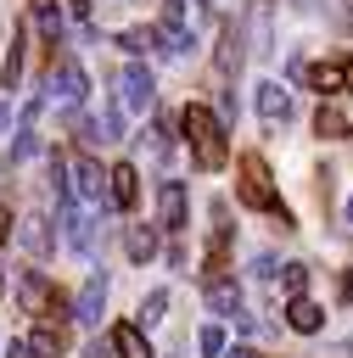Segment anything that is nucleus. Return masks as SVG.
Returning <instances> with one entry per match:
<instances>
[{"label": "nucleus", "mask_w": 353, "mask_h": 358, "mask_svg": "<svg viewBox=\"0 0 353 358\" xmlns=\"http://www.w3.org/2000/svg\"><path fill=\"white\" fill-rule=\"evenodd\" d=\"M219 358H258V352H252V347H224Z\"/></svg>", "instance_id": "31"}, {"label": "nucleus", "mask_w": 353, "mask_h": 358, "mask_svg": "<svg viewBox=\"0 0 353 358\" xmlns=\"http://www.w3.org/2000/svg\"><path fill=\"white\" fill-rule=\"evenodd\" d=\"M342 296H353V268H347V274H342Z\"/></svg>", "instance_id": "34"}, {"label": "nucleus", "mask_w": 353, "mask_h": 358, "mask_svg": "<svg viewBox=\"0 0 353 358\" xmlns=\"http://www.w3.org/2000/svg\"><path fill=\"white\" fill-rule=\"evenodd\" d=\"M112 352H118V358H157L151 341L140 336V324H118V330H112Z\"/></svg>", "instance_id": "17"}, {"label": "nucleus", "mask_w": 353, "mask_h": 358, "mask_svg": "<svg viewBox=\"0 0 353 358\" xmlns=\"http://www.w3.org/2000/svg\"><path fill=\"white\" fill-rule=\"evenodd\" d=\"M162 308H168V291H151V296L140 302V324H157V319H162Z\"/></svg>", "instance_id": "25"}, {"label": "nucleus", "mask_w": 353, "mask_h": 358, "mask_svg": "<svg viewBox=\"0 0 353 358\" xmlns=\"http://www.w3.org/2000/svg\"><path fill=\"white\" fill-rule=\"evenodd\" d=\"M50 291H56V285H50V280H45L39 268H28V274H22V291H17V296H22V308H28V313H45V308H50Z\"/></svg>", "instance_id": "15"}, {"label": "nucleus", "mask_w": 353, "mask_h": 358, "mask_svg": "<svg viewBox=\"0 0 353 358\" xmlns=\"http://www.w3.org/2000/svg\"><path fill=\"white\" fill-rule=\"evenodd\" d=\"M106 201H112V207H123V213L140 201V179H134V168H129V162L106 168Z\"/></svg>", "instance_id": "6"}, {"label": "nucleus", "mask_w": 353, "mask_h": 358, "mask_svg": "<svg viewBox=\"0 0 353 358\" xmlns=\"http://www.w3.org/2000/svg\"><path fill=\"white\" fill-rule=\"evenodd\" d=\"M179 129H185V140H191V157H196V168L202 173H213V168H224V157H230V145H224V123H219V112H207V106H185L179 112Z\"/></svg>", "instance_id": "1"}, {"label": "nucleus", "mask_w": 353, "mask_h": 358, "mask_svg": "<svg viewBox=\"0 0 353 358\" xmlns=\"http://www.w3.org/2000/svg\"><path fill=\"white\" fill-rule=\"evenodd\" d=\"M342 90H347V95H353V56H347V62H342Z\"/></svg>", "instance_id": "30"}, {"label": "nucleus", "mask_w": 353, "mask_h": 358, "mask_svg": "<svg viewBox=\"0 0 353 358\" xmlns=\"http://www.w3.org/2000/svg\"><path fill=\"white\" fill-rule=\"evenodd\" d=\"M28 352H34V358H62V352H67V336H62V324H50V319H45V324L28 336Z\"/></svg>", "instance_id": "16"}, {"label": "nucleus", "mask_w": 353, "mask_h": 358, "mask_svg": "<svg viewBox=\"0 0 353 358\" xmlns=\"http://www.w3.org/2000/svg\"><path fill=\"white\" fill-rule=\"evenodd\" d=\"M34 151H39V134H34V123H22L17 140H11V162H28Z\"/></svg>", "instance_id": "23"}, {"label": "nucleus", "mask_w": 353, "mask_h": 358, "mask_svg": "<svg viewBox=\"0 0 353 358\" xmlns=\"http://www.w3.org/2000/svg\"><path fill=\"white\" fill-rule=\"evenodd\" d=\"M50 95H62V101H84V95H90V78H84V67H78L73 56H62V62L50 67Z\"/></svg>", "instance_id": "5"}, {"label": "nucleus", "mask_w": 353, "mask_h": 358, "mask_svg": "<svg viewBox=\"0 0 353 358\" xmlns=\"http://www.w3.org/2000/svg\"><path fill=\"white\" fill-rule=\"evenodd\" d=\"M0 129H6V106H0Z\"/></svg>", "instance_id": "37"}, {"label": "nucleus", "mask_w": 353, "mask_h": 358, "mask_svg": "<svg viewBox=\"0 0 353 358\" xmlns=\"http://www.w3.org/2000/svg\"><path fill=\"white\" fill-rule=\"evenodd\" d=\"M207 308L213 313H235L241 308V285L230 274H207Z\"/></svg>", "instance_id": "12"}, {"label": "nucleus", "mask_w": 353, "mask_h": 358, "mask_svg": "<svg viewBox=\"0 0 353 358\" xmlns=\"http://www.w3.org/2000/svg\"><path fill=\"white\" fill-rule=\"evenodd\" d=\"M34 22H39L45 45H56V39H62V11H56V0H34Z\"/></svg>", "instance_id": "20"}, {"label": "nucleus", "mask_w": 353, "mask_h": 358, "mask_svg": "<svg viewBox=\"0 0 353 358\" xmlns=\"http://www.w3.org/2000/svg\"><path fill=\"white\" fill-rule=\"evenodd\" d=\"M11 241V207H0V246Z\"/></svg>", "instance_id": "28"}, {"label": "nucleus", "mask_w": 353, "mask_h": 358, "mask_svg": "<svg viewBox=\"0 0 353 358\" xmlns=\"http://www.w3.org/2000/svg\"><path fill=\"white\" fill-rule=\"evenodd\" d=\"M6 358H34V352H28V341H11V352H6Z\"/></svg>", "instance_id": "33"}, {"label": "nucleus", "mask_w": 353, "mask_h": 358, "mask_svg": "<svg viewBox=\"0 0 353 358\" xmlns=\"http://www.w3.org/2000/svg\"><path fill=\"white\" fill-rule=\"evenodd\" d=\"M247 39H241V28L235 22H224V34H219V50H213V62H219V73H241V62H247V50H241Z\"/></svg>", "instance_id": "10"}, {"label": "nucleus", "mask_w": 353, "mask_h": 358, "mask_svg": "<svg viewBox=\"0 0 353 358\" xmlns=\"http://www.w3.org/2000/svg\"><path fill=\"white\" fill-rule=\"evenodd\" d=\"M101 308H106V274H90L84 291H78V302H73V319H78V324H95Z\"/></svg>", "instance_id": "7"}, {"label": "nucleus", "mask_w": 353, "mask_h": 358, "mask_svg": "<svg viewBox=\"0 0 353 358\" xmlns=\"http://www.w3.org/2000/svg\"><path fill=\"white\" fill-rule=\"evenodd\" d=\"M90 6H95V0H67V11H73V17H90Z\"/></svg>", "instance_id": "29"}, {"label": "nucleus", "mask_w": 353, "mask_h": 358, "mask_svg": "<svg viewBox=\"0 0 353 358\" xmlns=\"http://www.w3.org/2000/svg\"><path fill=\"white\" fill-rule=\"evenodd\" d=\"M157 213H162V229H185V185H179V179H162Z\"/></svg>", "instance_id": "8"}, {"label": "nucleus", "mask_w": 353, "mask_h": 358, "mask_svg": "<svg viewBox=\"0 0 353 358\" xmlns=\"http://www.w3.org/2000/svg\"><path fill=\"white\" fill-rule=\"evenodd\" d=\"M308 6H314V0H297V11H308Z\"/></svg>", "instance_id": "35"}, {"label": "nucleus", "mask_w": 353, "mask_h": 358, "mask_svg": "<svg viewBox=\"0 0 353 358\" xmlns=\"http://www.w3.org/2000/svg\"><path fill=\"white\" fill-rule=\"evenodd\" d=\"M22 235H28V246H34V252H50V235H45V224H39V218H34Z\"/></svg>", "instance_id": "27"}, {"label": "nucleus", "mask_w": 353, "mask_h": 358, "mask_svg": "<svg viewBox=\"0 0 353 358\" xmlns=\"http://www.w3.org/2000/svg\"><path fill=\"white\" fill-rule=\"evenodd\" d=\"M123 252H129V263H151V257H157V229L129 224V229H123Z\"/></svg>", "instance_id": "14"}, {"label": "nucleus", "mask_w": 353, "mask_h": 358, "mask_svg": "<svg viewBox=\"0 0 353 358\" xmlns=\"http://www.w3.org/2000/svg\"><path fill=\"white\" fill-rule=\"evenodd\" d=\"M118 45H123L129 56H146V50H162V39H157V28H129V34H118Z\"/></svg>", "instance_id": "21"}, {"label": "nucleus", "mask_w": 353, "mask_h": 358, "mask_svg": "<svg viewBox=\"0 0 353 358\" xmlns=\"http://www.w3.org/2000/svg\"><path fill=\"white\" fill-rule=\"evenodd\" d=\"M286 324H291L297 336H314V330L325 324V308H319V302H308V296H291V308H286Z\"/></svg>", "instance_id": "13"}, {"label": "nucleus", "mask_w": 353, "mask_h": 358, "mask_svg": "<svg viewBox=\"0 0 353 358\" xmlns=\"http://www.w3.org/2000/svg\"><path fill=\"white\" fill-rule=\"evenodd\" d=\"M196 347H202L207 358H219V352H224V330H219V324H207V330L196 336Z\"/></svg>", "instance_id": "26"}, {"label": "nucleus", "mask_w": 353, "mask_h": 358, "mask_svg": "<svg viewBox=\"0 0 353 358\" xmlns=\"http://www.w3.org/2000/svg\"><path fill=\"white\" fill-rule=\"evenodd\" d=\"M280 285H286V296H303V291H308V263H286Z\"/></svg>", "instance_id": "24"}, {"label": "nucleus", "mask_w": 353, "mask_h": 358, "mask_svg": "<svg viewBox=\"0 0 353 358\" xmlns=\"http://www.w3.org/2000/svg\"><path fill=\"white\" fill-rule=\"evenodd\" d=\"M235 196H241V207L275 213V218H280V229H291V213L280 207V196H275V179H269V162H263L258 151H247V157H241V185H235Z\"/></svg>", "instance_id": "2"}, {"label": "nucleus", "mask_w": 353, "mask_h": 358, "mask_svg": "<svg viewBox=\"0 0 353 358\" xmlns=\"http://www.w3.org/2000/svg\"><path fill=\"white\" fill-rule=\"evenodd\" d=\"M196 6H213V0H196Z\"/></svg>", "instance_id": "38"}, {"label": "nucleus", "mask_w": 353, "mask_h": 358, "mask_svg": "<svg viewBox=\"0 0 353 358\" xmlns=\"http://www.w3.org/2000/svg\"><path fill=\"white\" fill-rule=\"evenodd\" d=\"M247 34H252V56H275V34H269V0H252V11H247Z\"/></svg>", "instance_id": "9"}, {"label": "nucleus", "mask_w": 353, "mask_h": 358, "mask_svg": "<svg viewBox=\"0 0 353 358\" xmlns=\"http://www.w3.org/2000/svg\"><path fill=\"white\" fill-rule=\"evenodd\" d=\"M308 78H314L319 95H331V90H342V62H325V67H314Z\"/></svg>", "instance_id": "22"}, {"label": "nucleus", "mask_w": 353, "mask_h": 358, "mask_svg": "<svg viewBox=\"0 0 353 358\" xmlns=\"http://www.w3.org/2000/svg\"><path fill=\"white\" fill-rule=\"evenodd\" d=\"M84 358H112V352H106L101 341H90V347H84Z\"/></svg>", "instance_id": "32"}, {"label": "nucleus", "mask_w": 353, "mask_h": 358, "mask_svg": "<svg viewBox=\"0 0 353 358\" xmlns=\"http://www.w3.org/2000/svg\"><path fill=\"white\" fill-rule=\"evenodd\" d=\"M67 196H84V201H101L106 196V173H101V162L95 157H73V179H67Z\"/></svg>", "instance_id": "4"}, {"label": "nucleus", "mask_w": 353, "mask_h": 358, "mask_svg": "<svg viewBox=\"0 0 353 358\" xmlns=\"http://www.w3.org/2000/svg\"><path fill=\"white\" fill-rule=\"evenodd\" d=\"M347 224H353V201H347Z\"/></svg>", "instance_id": "36"}, {"label": "nucleus", "mask_w": 353, "mask_h": 358, "mask_svg": "<svg viewBox=\"0 0 353 358\" xmlns=\"http://www.w3.org/2000/svg\"><path fill=\"white\" fill-rule=\"evenodd\" d=\"M22 56H28V34L17 28L11 50H6V67H0V84H6V90H17V84H22Z\"/></svg>", "instance_id": "19"}, {"label": "nucleus", "mask_w": 353, "mask_h": 358, "mask_svg": "<svg viewBox=\"0 0 353 358\" xmlns=\"http://www.w3.org/2000/svg\"><path fill=\"white\" fill-rule=\"evenodd\" d=\"M151 95H157L151 73H146L140 62H129V67L118 73V106H129V112H146V106H151Z\"/></svg>", "instance_id": "3"}, {"label": "nucleus", "mask_w": 353, "mask_h": 358, "mask_svg": "<svg viewBox=\"0 0 353 358\" xmlns=\"http://www.w3.org/2000/svg\"><path fill=\"white\" fill-rule=\"evenodd\" d=\"M314 129H319L325 140H347V134H353L347 112H342V106H331V101H319V112H314Z\"/></svg>", "instance_id": "18"}, {"label": "nucleus", "mask_w": 353, "mask_h": 358, "mask_svg": "<svg viewBox=\"0 0 353 358\" xmlns=\"http://www.w3.org/2000/svg\"><path fill=\"white\" fill-rule=\"evenodd\" d=\"M258 117L275 129V123H286L291 117V95L280 90V84H258Z\"/></svg>", "instance_id": "11"}]
</instances>
